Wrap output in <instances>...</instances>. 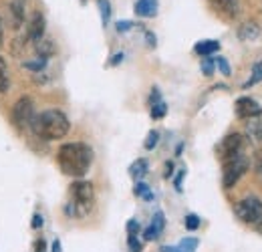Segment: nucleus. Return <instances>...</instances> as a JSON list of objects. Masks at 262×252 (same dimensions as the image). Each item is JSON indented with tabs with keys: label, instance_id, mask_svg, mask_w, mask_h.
Instances as JSON below:
<instances>
[{
	"label": "nucleus",
	"instance_id": "nucleus-13",
	"mask_svg": "<svg viewBox=\"0 0 262 252\" xmlns=\"http://www.w3.org/2000/svg\"><path fill=\"white\" fill-rule=\"evenodd\" d=\"M8 10L12 14V23H14V29H18L25 20V0H10L8 2Z\"/></svg>",
	"mask_w": 262,
	"mask_h": 252
},
{
	"label": "nucleus",
	"instance_id": "nucleus-12",
	"mask_svg": "<svg viewBox=\"0 0 262 252\" xmlns=\"http://www.w3.org/2000/svg\"><path fill=\"white\" fill-rule=\"evenodd\" d=\"M214 6H216L218 12H222L226 18L238 16V10H240V2H238V0H214Z\"/></svg>",
	"mask_w": 262,
	"mask_h": 252
},
{
	"label": "nucleus",
	"instance_id": "nucleus-26",
	"mask_svg": "<svg viewBox=\"0 0 262 252\" xmlns=\"http://www.w3.org/2000/svg\"><path fill=\"white\" fill-rule=\"evenodd\" d=\"M200 69H202V73H204L206 77H212V75H214V69H216V59L204 57L202 63H200Z\"/></svg>",
	"mask_w": 262,
	"mask_h": 252
},
{
	"label": "nucleus",
	"instance_id": "nucleus-32",
	"mask_svg": "<svg viewBox=\"0 0 262 252\" xmlns=\"http://www.w3.org/2000/svg\"><path fill=\"white\" fill-rule=\"evenodd\" d=\"M139 230H141V226L137 220L127 222V236H139Z\"/></svg>",
	"mask_w": 262,
	"mask_h": 252
},
{
	"label": "nucleus",
	"instance_id": "nucleus-11",
	"mask_svg": "<svg viewBox=\"0 0 262 252\" xmlns=\"http://www.w3.org/2000/svg\"><path fill=\"white\" fill-rule=\"evenodd\" d=\"M158 0H137L135 2V14L141 18H154L158 14Z\"/></svg>",
	"mask_w": 262,
	"mask_h": 252
},
{
	"label": "nucleus",
	"instance_id": "nucleus-37",
	"mask_svg": "<svg viewBox=\"0 0 262 252\" xmlns=\"http://www.w3.org/2000/svg\"><path fill=\"white\" fill-rule=\"evenodd\" d=\"M123 59H125V55H123V53H117V55H113V57H111V61H109V65H111V67H115V65L121 63Z\"/></svg>",
	"mask_w": 262,
	"mask_h": 252
},
{
	"label": "nucleus",
	"instance_id": "nucleus-19",
	"mask_svg": "<svg viewBox=\"0 0 262 252\" xmlns=\"http://www.w3.org/2000/svg\"><path fill=\"white\" fill-rule=\"evenodd\" d=\"M10 87V77H8V65L0 57V93H6Z\"/></svg>",
	"mask_w": 262,
	"mask_h": 252
},
{
	"label": "nucleus",
	"instance_id": "nucleus-30",
	"mask_svg": "<svg viewBox=\"0 0 262 252\" xmlns=\"http://www.w3.org/2000/svg\"><path fill=\"white\" fill-rule=\"evenodd\" d=\"M254 174H256V178L262 182V150H258L254 154Z\"/></svg>",
	"mask_w": 262,
	"mask_h": 252
},
{
	"label": "nucleus",
	"instance_id": "nucleus-7",
	"mask_svg": "<svg viewBox=\"0 0 262 252\" xmlns=\"http://www.w3.org/2000/svg\"><path fill=\"white\" fill-rule=\"evenodd\" d=\"M244 143H246L244 135H240V133H230V135H226V137L222 139V143L218 145V154H220L222 159H228V158H232V156H236V154H242Z\"/></svg>",
	"mask_w": 262,
	"mask_h": 252
},
{
	"label": "nucleus",
	"instance_id": "nucleus-36",
	"mask_svg": "<svg viewBox=\"0 0 262 252\" xmlns=\"http://www.w3.org/2000/svg\"><path fill=\"white\" fill-rule=\"evenodd\" d=\"M34 252H47V242H45L42 238H38V240L34 242Z\"/></svg>",
	"mask_w": 262,
	"mask_h": 252
},
{
	"label": "nucleus",
	"instance_id": "nucleus-28",
	"mask_svg": "<svg viewBox=\"0 0 262 252\" xmlns=\"http://www.w3.org/2000/svg\"><path fill=\"white\" fill-rule=\"evenodd\" d=\"M216 67H218V71L224 75V77H230L232 75V69H230V63L224 59V57H216Z\"/></svg>",
	"mask_w": 262,
	"mask_h": 252
},
{
	"label": "nucleus",
	"instance_id": "nucleus-27",
	"mask_svg": "<svg viewBox=\"0 0 262 252\" xmlns=\"http://www.w3.org/2000/svg\"><path fill=\"white\" fill-rule=\"evenodd\" d=\"M160 143V131H156V129H151L149 133H147V139H145V143H143V148L147 150V152H151L156 145Z\"/></svg>",
	"mask_w": 262,
	"mask_h": 252
},
{
	"label": "nucleus",
	"instance_id": "nucleus-25",
	"mask_svg": "<svg viewBox=\"0 0 262 252\" xmlns=\"http://www.w3.org/2000/svg\"><path fill=\"white\" fill-rule=\"evenodd\" d=\"M260 81H262V61L252 67V75H250V79L244 83V87H252V85H256V83H260Z\"/></svg>",
	"mask_w": 262,
	"mask_h": 252
},
{
	"label": "nucleus",
	"instance_id": "nucleus-16",
	"mask_svg": "<svg viewBox=\"0 0 262 252\" xmlns=\"http://www.w3.org/2000/svg\"><path fill=\"white\" fill-rule=\"evenodd\" d=\"M147 170H149L147 159L139 158V159H135V161L129 165V176L133 178V180H141V178L147 174Z\"/></svg>",
	"mask_w": 262,
	"mask_h": 252
},
{
	"label": "nucleus",
	"instance_id": "nucleus-18",
	"mask_svg": "<svg viewBox=\"0 0 262 252\" xmlns=\"http://www.w3.org/2000/svg\"><path fill=\"white\" fill-rule=\"evenodd\" d=\"M246 133H248V137H250V139H254V141H262V119H254V121H250V123L246 125Z\"/></svg>",
	"mask_w": 262,
	"mask_h": 252
},
{
	"label": "nucleus",
	"instance_id": "nucleus-33",
	"mask_svg": "<svg viewBox=\"0 0 262 252\" xmlns=\"http://www.w3.org/2000/svg\"><path fill=\"white\" fill-rule=\"evenodd\" d=\"M133 29V23L131 20H119L117 23V32H129Z\"/></svg>",
	"mask_w": 262,
	"mask_h": 252
},
{
	"label": "nucleus",
	"instance_id": "nucleus-42",
	"mask_svg": "<svg viewBox=\"0 0 262 252\" xmlns=\"http://www.w3.org/2000/svg\"><path fill=\"white\" fill-rule=\"evenodd\" d=\"M53 252H61V242H59V240L53 242Z\"/></svg>",
	"mask_w": 262,
	"mask_h": 252
},
{
	"label": "nucleus",
	"instance_id": "nucleus-5",
	"mask_svg": "<svg viewBox=\"0 0 262 252\" xmlns=\"http://www.w3.org/2000/svg\"><path fill=\"white\" fill-rule=\"evenodd\" d=\"M234 212H236V216L244 222V224H254V226H256L262 218L260 198H256V196H248V198L240 200V202L236 204Z\"/></svg>",
	"mask_w": 262,
	"mask_h": 252
},
{
	"label": "nucleus",
	"instance_id": "nucleus-40",
	"mask_svg": "<svg viewBox=\"0 0 262 252\" xmlns=\"http://www.w3.org/2000/svg\"><path fill=\"white\" fill-rule=\"evenodd\" d=\"M145 38H147V45L149 47H156V36L151 32H145Z\"/></svg>",
	"mask_w": 262,
	"mask_h": 252
},
{
	"label": "nucleus",
	"instance_id": "nucleus-34",
	"mask_svg": "<svg viewBox=\"0 0 262 252\" xmlns=\"http://www.w3.org/2000/svg\"><path fill=\"white\" fill-rule=\"evenodd\" d=\"M184 176H186V170H180L178 172V176H176V180H173V186L178 192H182V182H184Z\"/></svg>",
	"mask_w": 262,
	"mask_h": 252
},
{
	"label": "nucleus",
	"instance_id": "nucleus-9",
	"mask_svg": "<svg viewBox=\"0 0 262 252\" xmlns=\"http://www.w3.org/2000/svg\"><path fill=\"white\" fill-rule=\"evenodd\" d=\"M164 226H165V216H164V212L160 210V212H156L154 214V220H151V224L143 230V240H156L162 232H164Z\"/></svg>",
	"mask_w": 262,
	"mask_h": 252
},
{
	"label": "nucleus",
	"instance_id": "nucleus-22",
	"mask_svg": "<svg viewBox=\"0 0 262 252\" xmlns=\"http://www.w3.org/2000/svg\"><path fill=\"white\" fill-rule=\"evenodd\" d=\"M133 194H135V196H139V198H143V200H147V202H151V200H154L151 190H149V186H147V184H143V182H137V184H135Z\"/></svg>",
	"mask_w": 262,
	"mask_h": 252
},
{
	"label": "nucleus",
	"instance_id": "nucleus-14",
	"mask_svg": "<svg viewBox=\"0 0 262 252\" xmlns=\"http://www.w3.org/2000/svg\"><path fill=\"white\" fill-rule=\"evenodd\" d=\"M258 34H260V27H258V23H254V20H248V23H244V25L238 29V38H240V40H254Z\"/></svg>",
	"mask_w": 262,
	"mask_h": 252
},
{
	"label": "nucleus",
	"instance_id": "nucleus-15",
	"mask_svg": "<svg viewBox=\"0 0 262 252\" xmlns=\"http://www.w3.org/2000/svg\"><path fill=\"white\" fill-rule=\"evenodd\" d=\"M220 49V43L218 40H200L194 47V53L200 57H210L212 53H216Z\"/></svg>",
	"mask_w": 262,
	"mask_h": 252
},
{
	"label": "nucleus",
	"instance_id": "nucleus-20",
	"mask_svg": "<svg viewBox=\"0 0 262 252\" xmlns=\"http://www.w3.org/2000/svg\"><path fill=\"white\" fill-rule=\"evenodd\" d=\"M97 6L101 10V23H103V27H107L109 18H111V2L109 0H97Z\"/></svg>",
	"mask_w": 262,
	"mask_h": 252
},
{
	"label": "nucleus",
	"instance_id": "nucleus-3",
	"mask_svg": "<svg viewBox=\"0 0 262 252\" xmlns=\"http://www.w3.org/2000/svg\"><path fill=\"white\" fill-rule=\"evenodd\" d=\"M93 204H95L93 184L85 182V180H77L71 186V202L65 206V212L71 218H81V216H87L91 212Z\"/></svg>",
	"mask_w": 262,
	"mask_h": 252
},
{
	"label": "nucleus",
	"instance_id": "nucleus-38",
	"mask_svg": "<svg viewBox=\"0 0 262 252\" xmlns=\"http://www.w3.org/2000/svg\"><path fill=\"white\" fill-rule=\"evenodd\" d=\"M42 224H45V218H42L40 214H34V216H33V228H34V230H36V228H40Z\"/></svg>",
	"mask_w": 262,
	"mask_h": 252
},
{
	"label": "nucleus",
	"instance_id": "nucleus-8",
	"mask_svg": "<svg viewBox=\"0 0 262 252\" xmlns=\"http://www.w3.org/2000/svg\"><path fill=\"white\" fill-rule=\"evenodd\" d=\"M236 115L240 119H258L262 115V107L252 97H240L236 99Z\"/></svg>",
	"mask_w": 262,
	"mask_h": 252
},
{
	"label": "nucleus",
	"instance_id": "nucleus-6",
	"mask_svg": "<svg viewBox=\"0 0 262 252\" xmlns=\"http://www.w3.org/2000/svg\"><path fill=\"white\" fill-rule=\"evenodd\" d=\"M12 123L18 127V129H25V127H31V121L34 117V105L31 97H20L14 107H12Z\"/></svg>",
	"mask_w": 262,
	"mask_h": 252
},
{
	"label": "nucleus",
	"instance_id": "nucleus-24",
	"mask_svg": "<svg viewBox=\"0 0 262 252\" xmlns=\"http://www.w3.org/2000/svg\"><path fill=\"white\" fill-rule=\"evenodd\" d=\"M47 61H49V59L36 57L34 61H25V63H23V67H25V69H29V71H34V73H40V71L47 67Z\"/></svg>",
	"mask_w": 262,
	"mask_h": 252
},
{
	"label": "nucleus",
	"instance_id": "nucleus-10",
	"mask_svg": "<svg viewBox=\"0 0 262 252\" xmlns=\"http://www.w3.org/2000/svg\"><path fill=\"white\" fill-rule=\"evenodd\" d=\"M27 36L31 40H34V43H38L40 38H45V16L40 12H34L33 14V18H31V23L27 27Z\"/></svg>",
	"mask_w": 262,
	"mask_h": 252
},
{
	"label": "nucleus",
	"instance_id": "nucleus-29",
	"mask_svg": "<svg viewBox=\"0 0 262 252\" xmlns=\"http://www.w3.org/2000/svg\"><path fill=\"white\" fill-rule=\"evenodd\" d=\"M184 224H186V228H188L190 232H194V230L200 228V216H198V214H188Z\"/></svg>",
	"mask_w": 262,
	"mask_h": 252
},
{
	"label": "nucleus",
	"instance_id": "nucleus-43",
	"mask_svg": "<svg viewBox=\"0 0 262 252\" xmlns=\"http://www.w3.org/2000/svg\"><path fill=\"white\" fill-rule=\"evenodd\" d=\"M2 40H4V32H2V23H0V47H2Z\"/></svg>",
	"mask_w": 262,
	"mask_h": 252
},
{
	"label": "nucleus",
	"instance_id": "nucleus-23",
	"mask_svg": "<svg viewBox=\"0 0 262 252\" xmlns=\"http://www.w3.org/2000/svg\"><path fill=\"white\" fill-rule=\"evenodd\" d=\"M151 107V119H162L165 117V113H167V105H165V101H158V103H154V105H149Z\"/></svg>",
	"mask_w": 262,
	"mask_h": 252
},
{
	"label": "nucleus",
	"instance_id": "nucleus-31",
	"mask_svg": "<svg viewBox=\"0 0 262 252\" xmlns=\"http://www.w3.org/2000/svg\"><path fill=\"white\" fill-rule=\"evenodd\" d=\"M127 244H129L131 252H141V250H143V244L139 242V238H137V236H127Z\"/></svg>",
	"mask_w": 262,
	"mask_h": 252
},
{
	"label": "nucleus",
	"instance_id": "nucleus-2",
	"mask_svg": "<svg viewBox=\"0 0 262 252\" xmlns=\"http://www.w3.org/2000/svg\"><path fill=\"white\" fill-rule=\"evenodd\" d=\"M31 129L36 137L45 139V141H55V139H63L71 123L67 119V115L59 109H47L38 115H34L31 121Z\"/></svg>",
	"mask_w": 262,
	"mask_h": 252
},
{
	"label": "nucleus",
	"instance_id": "nucleus-4",
	"mask_svg": "<svg viewBox=\"0 0 262 252\" xmlns=\"http://www.w3.org/2000/svg\"><path fill=\"white\" fill-rule=\"evenodd\" d=\"M248 165H250V161L244 154H236L232 158L224 159V167H222V184H224V188H234L236 182L248 172Z\"/></svg>",
	"mask_w": 262,
	"mask_h": 252
},
{
	"label": "nucleus",
	"instance_id": "nucleus-35",
	"mask_svg": "<svg viewBox=\"0 0 262 252\" xmlns=\"http://www.w3.org/2000/svg\"><path fill=\"white\" fill-rule=\"evenodd\" d=\"M158 101H162V93H160L158 87H154V89H151V95H149V105H154V103H158Z\"/></svg>",
	"mask_w": 262,
	"mask_h": 252
},
{
	"label": "nucleus",
	"instance_id": "nucleus-1",
	"mask_svg": "<svg viewBox=\"0 0 262 252\" xmlns=\"http://www.w3.org/2000/svg\"><path fill=\"white\" fill-rule=\"evenodd\" d=\"M57 161L65 176L83 178L93 163V150L85 143H65L59 148Z\"/></svg>",
	"mask_w": 262,
	"mask_h": 252
},
{
	"label": "nucleus",
	"instance_id": "nucleus-17",
	"mask_svg": "<svg viewBox=\"0 0 262 252\" xmlns=\"http://www.w3.org/2000/svg\"><path fill=\"white\" fill-rule=\"evenodd\" d=\"M36 53H38V57H42V59H49L51 55H55V45H53V40L40 38V40L36 43Z\"/></svg>",
	"mask_w": 262,
	"mask_h": 252
},
{
	"label": "nucleus",
	"instance_id": "nucleus-41",
	"mask_svg": "<svg viewBox=\"0 0 262 252\" xmlns=\"http://www.w3.org/2000/svg\"><path fill=\"white\" fill-rule=\"evenodd\" d=\"M160 250L162 252H178V248H176V246H162Z\"/></svg>",
	"mask_w": 262,
	"mask_h": 252
},
{
	"label": "nucleus",
	"instance_id": "nucleus-44",
	"mask_svg": "<svg viewBox=\"0 0 262 252\" xmlns=\"http://www.w3.org/2000/svg\"><path fill=\"white\" fill-rule=\"evenodd\" d=\"M256 230H258V232H260V234H262V218H260V222L256 224Z\"/></svg>",
	"mask_w": 262,
	"mask_h": 252
},
{
	"label": "nucleus",
	"instance_id": "nucleus-21",
	"mask_svg": "<svg viewBox=\"0 0 262 252\" xmlns=\"http://www.w3.org/2000/svg\"><path fill=\"white\" fill-rule=\"evenodd\" d=\"M198 244H200L198 238H184L176 244V248H178V252H196Z\"/></svg>",
	"mask_w": 262,
	"mask_h": 252
},
{
	"label": "nucleus",
	"instance_id": "nucleus-39",
	"mask_svg": "<svg viewBox=\"0 0 262 252\" xmlns=\"http://www.w3.org/2000/svg\"><path fill=\"white\" fill-rule=\"evenodd\" d=\"M171 174H173V163H171V161H167V163H165V178H171Z\"/></svg>",
	"mask_w": 262,
	"mask_h": 252
}]
</instances>
